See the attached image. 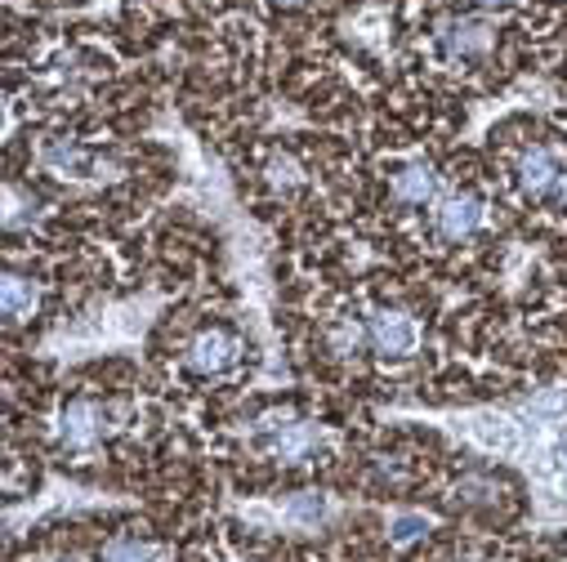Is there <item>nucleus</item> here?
I'll return each instance as SVG.
<instances>
[{"instance_id":"f3484780","label":"nucleus","mask_w":567,"mask_h":562,"mask_svg":"<svg viewBox=\"0 0 567 562\" xmlns=\"http://www.w3.org/2000/svg\"><path fill=\"white\" fill-rule=\"evenodd\" d=\"M474 6H483V10H501V6H509V0H474Z\"/></svg>"},{"instance_id":"423d86ee","label":"nucleus","mask_w":567,"mask_h":562,"mask_svg":"<svg viewBox=\"0 0 567 562\" xmlns=\"http://www.w3.org/2000/svg\"><path fill=\"white\" fill-rule=\"evenodd\" d=\"M184 357H188V366L197 375H219V371H228V366L241 362V340L233 331H224V326H206V331L193 335V344H188Z\"/></svg>"},{"instance_id":"9b49d317","label":"nucleus","mask_w":567,"mask_h":562,"mask_svg":"<svg viewBox=\"0 0 567 562\" xmlns=\"http://www.w3.org/2000/svg\"><path fill=\"white\" fill-rule=\"evenodd\" d=\"M327 344L336 357H353L362 348H371V335H367V322H353V318H340L331 331H327Z\"/></svg>"},{"instance_id":"ddd939ff","label":"nucleus","mask_w":567,"mask_h":562,"mask_svg":"<svg viewBox=\"0 0 567 562\" xmlns=\"http://www.w3.org/2000/svg\"><path fill=\"white\" fill-rule=\"evenodd\" d=\"M456 500L461 504H496V478L487 473H465L456 482Z\"/></svg>"},{"instance_id":"39448f33","label":"nucleus","mask_w":567,"mask_h":562,"mask_svg":"<svg viewBox=\"0 0 567 562\" xmlns=\"http://www.w3.org/2000/svg\"><path fill=\"white\" fill-rule=\"evenodd\" d=\"M483 219H487V206H483L474 192H447V197L434 201V232H439L443 241H465V237H474V232L483 228Z\"/></svg>"},{"instance_id":"dca6fc26","label":"nucleus","mask_w":567,"mask_h":562,"mask_svg":"<svg viewBox=\"0 0 567 562\" xmlns=\"http://www.w3.org/2000/svg\"><path fill=\"white\" fill-rule=\"evenodd\" d=\"M420 531H430V522L415 518V513H406V518H398V522H393V544H406V540H415Z\"/></svg>"},{"instance_id":"f8f14e48","label":"nucleus","mask_w":567,"mask_h":562,"mask_svg":"<svg viewBox=\"0 0 567 562\" xmlns=\"http://www.w3.org/2000/svg\"><path fill=\"white\" fill-rule=\"evenodd\" d=\"M99 562H157V549L138 535H116L99 549Z\"/></svg>"},{"instance_id":"6ab92c4d","label":"nucleus","mask_w":567,"mask_h":562,"mask_svg":"<svg viewBox=\"0 0 567 562\" xmlns=\"http://www.w3.org/2000/svg\"><path fill=\"white\" fill-rule=\"evenodd\" d=\"M558 451H563V460H567V438H563V447H558Z\"/></svg>"},{"instance_id":"2eb2a0df","label":"nucleus","mask_w":567,"mask_h":562,"mask_svg":"<svg viewBox=\"0 0 567 562\" xmlns=\"http://www.w3.org/2000/svg\"><path fill=\"white\" fill-rule=\"evenodd\" d=\"M291 518H300V522H322V518H327V500H322V496H300V500H291Z\"/></svg>"},{"instance_id":"6e6552de","label":"nucleus","mask_w":567,"mask_h":562,"mask_svg":"<svg viewBox=\"0 0 567 562\" xmlns=\"http://www.w3.org/2000/svg\"><path fill=\"white\" fill-rule=\"evenodd\" d=\"M439 45L447 59L456 63H470V59H483L492 50V28L483 19H452L443 32H439Z\"/></svg>"},{"instance_id":"f03ea898","label":"nucleus","mask_w":567,"mask_h":562,"mask_svg":"<svg viewBox=\"0 0 567 562\" xmlns=\"http://www.w3.org/2000/svg\"><path fill=\"white\" fill-rule=\"evenodd\" d=\"M112 434V410L94 397H76L63 406L59 415V443L68 451H94L103 438Z\"/></svg>"},{"instance_id":"0eeeda50","label":"nucleus","mask_w":567,"mask_h":562,"mask_svg":"<svg viewBox=\"0 0 567 562\" xmlns=\"http://www.w3.org/2000/svg\"><path fill=\"white\" fill-rule=\"evenodd\" d=\"M367 335H371V348L384 353V357H406V353L415 348V340H420V335H415V322H411L406 313H393V309L371 313Z\"/></svg>"},{"instance_id":"7ed1b4c3","label":"nucleus","mask_w":567,"mask_h":562,"mask_svg":"<svg viewBox=\"0 0 567 562\" xmlns=\"http://www.w3.org/2000/svg\"><path fill=\"white\" fill-rule=\"evenodd\" d=\"M41 166L54 175V179H112V162L94 157L90 148H81L76 138H50L41 148Z\"/></svg>"},{"instance_id":"9d476101","label":"nucleus","mask_w":567,"mask_h":562,"mask_svg":"<svg viewBox=\"0 0 567 562\" xmlns=\"http://www.w3.org/2000/svg\"><path fill=\"white\" fill-rule=\"evenodd\" d=\"M37 287L28 277H19V272H10L6 277V287H0V309H6V318L10 322H28L32 313H37Z\"/></svg>"},{"instance_id":"20e7f679","label":"nucleus","mask_w":567,"mask_h":562,"mask_svg":"<svg viewBox=\"0 0 567 562\" xmlns=\"http://www.w3.org/2000/svg\"><path fill=\"white\" fill-rule=\"evenodd\" d=\"M264 443L277 460H287V465H300L318 451L322 434L309 425V419H296V415H272L268 425H264Z\"/></svg>"},{"instance_id":"a211bd4d","label":"nucleus","mask_w":567,"mask_h":562,"mask_svg":"<svg viewBox=\"0 0 567 562\" xmlns=\"http://www.w3.org/2000/svg\"><path fill=\"white\" fill-rule=\"evenodd\" d=\"M277 6H305V0H277Z\"/></svg>"},{"instance_id":"4468645a","label":"nucleus","mask_w":567,"mask_h":562,"mask_svg":"<svg viewBox=\"0 0 567 562\" xmlns=\"http://www.w3.org/2000/svg\"><path fill=\"white\" fill-rule=\"evenodd\" d=\"M268 184H272L277 192H296V188L305 184V170H300V162H296V157H287V153H281V157H272V162H268Z\"/></svg>"},{"instance_id":"1a4fd4ad","label":"nucleus","mask_w":567,"mask_h":562,"mask_svg":"<svg viewBox=\"0 0 567 562\" xmlns=\"http://www.w3.org/2000/svg\"><path fill=\"white\" fill-rule=\"evenodd\" d=\"M389 192L398 206H434L439 201V175L424 162H411L389 179Z\"/></svg>"},{"instance_id":"f257e3e1","label":"nucleus","mask_w":567,"mask_h":562,"mask_svg":"<svg viewBox=\"0 0 567 562\" xmlns=\"http://www.w3.org/2000/svg\"><path fill=\"white\" fill-rule=\"evenodd\" d=\"M518 188L527 201H563L567 206V153L549 144H532L518 157Z\"/></svg>"}]
</instances>
